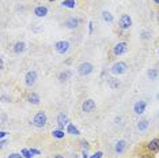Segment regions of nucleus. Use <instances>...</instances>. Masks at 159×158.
<instances>
[{
  "label": "nucleus",
  "instance_id": "37",
  "mask_svg": "<svg viewBox=\"0 0 159 158\" xmlns=\"http://www.w3.org/2000/svg\"><path fill=\"white\" fill-rule=\"evenodd\" d=\"M154 3H155V4H158V6H159V0H154Z\"/></svg>",
  "mask_w": 159,
  "mask_h": 158
},
{
  "label": "nucleus",
  "instance_id": "30",
  "mask_svg": "<svg viewBox=\"0 0 159 158\" xmlns=\"http://www.w3.org/2000/svg\"><path fill=\"white\" fill-rule=\"evenodd\" d=\"M6 135H7V132L6 131H0V139H3Z\"/></svg>",
  "mask_w": 159,
  "mask_h": 158
},
{
  "label": "nucleus",
  "instance_id": "13",
  "mask_svg": "<svg viewBox=\"0 0 159 158\" xmlns=\"http://www.w3.org/2000/svg\"><path fill=\"white\" fill-rule=\"evenodd\" d=\"M125 149H127V142H125V140H124V139L118 140V142L116 143L114 150H116V153H117V154L124 153V151H125Z\"/></svg>",
  "mask_w": 159,
  "mask_h": 158
},
{
  "label": "nucleus",
  "instance_id": "16",
  "mask_svg": "<svg viewBox=\"0 0 159 158\" xmlns=\"http://www.w3.org/2000/svg\"><path fill=\"white\" fill-rule=\"evenodd\" d=\"M71 75H72V72H71L70 70H64V71H61L60 75H59V81L60 82H67L71 78Z\"/></svg>",
  "mask_w": 159,
  "mask_h": 158
},
{
  "label": "nucleus",
  "instance_id": "11",
  "mask_svg": "<svg viewBox=\"0 0 159 158\" xmlns=\"http://www.w3.org/2000/svg\"><path fill=\"white\" fill-rule=\"evenodd\" d=\"M147 149L150 150L151 153H158L159 151V139H152L148 142Z\"/></svg>",
  "mask_w": 159,
  "mask_h": 158
},
{
  "label": "nucleus",
  "instance_id": "12",
  "mask_svg": "<svg viewBox=\"0 0 159 158\" xmlns=\"http://www.w3.org/2000/svg\"><path fill=\"white\" fill-rule=\"evenodd\" d=\"M34 14H35V17H38V18H44V17H46V14H48V8L45 6H38V7L34 8Z\"/></svg>",
  "mask_w": 159,
  "mask_h": 158
},
{
  "label": "nucleus",
  "instance_id": "5",
  "mask_svg": "<svg viewBox=\"0 0 159 158\" xmlns=\"http://www.w3.org/2000/svg\"><path fill=\"white\" fill-rule=\"evenodd\" d=\"M78 72H79V75H82V77L90 75V74L93 72V64L88 63V61H84V63H82L79 67H78Z\"/></svg>",
  "mask_w": 159,
  "mask_h": 158
},
{
  "label": "nucleus",
  "instance_id": "38",
  "mask_svg": "<svg viewBox=\"0 0 159 158\" xmlns=\"http://www.w3.org/2000/svg\"><path fill=\"white\" fill-rule=\"evenodd\" d=\"M158 99H159V94H158Z\"/></svg>",
  "mask_w": 159,
  "mask_h": 158
},
{
  "label": "nucleus",
  "instance_id": "6",
  "mask_svg": "<svg viewBox=\"0 0 159 158\" xmlns=\"http://www.w3.org/2000/svg\"><path fill=\"white\" fill-rule=\"evenodd\" d=\"M118 25H120V27H121L123 30H127V29H129V27L132 26V19H131L129 15L123 14V15H121V18H120Z\"/></svg>",
  "mask_w": 159,
  "mask_h": 158
},
{
  "label": "nucleus",
  "instance_id": "29",
  "mask_svg": "<svg viewBox=\"0 0 159 158\" xmlns=\"http://www.w3.org/2000/svg\"><path fill=\"white\" fill-rule=\"evenodd\" d=\"M82 146H83V147H84V149H86V150L88 149V143H87V142H86V140H83V142H82Z\"/></svg>",
  "mask_w": 159,
  "mask_h": 158
},
{
  "label": "nucleus",
  "instance_id": "15",
  "mask_svg": "<svg viewBox=\"0 0 159 158\" xmlns=\"http://www.w3.org/2000/svg\"><path fill=\"white\" fill-rule=\"evenodd\" d=\"M25 49H26V44L22 42V41H18L17 44L14 45V52H15L17 55H21Z\"/></svg>",
  "mask_w": 159,
  "mask_h": 158
},
{
  "label": "nucleus",
  "instance_id": "17",
  "mask_svg": "<svg viewBox=\"0 0 159 158\" xmlns=\"http://www.w3.org/2000/svg\"><path fill=\"white\" fill-rule=\"evenodd\" d=\"M29 102H30V104H33V105H38L40 104V95L37 94V93H31L30 95H29Z\"/></svg>",
  "mask_w": 159,
  "mask_h": 158
},
{
  "label": "nucleus",
  "instance_id": "31",
  "mask_svg": "<svg viewBox=\"0 0 159 158\" xmlns=\"http://www.w3.org/2000/svg\"><path fill=\"white\" fill-rule=\"evenodd\" d=\"M0 66H1V70L4 68V61H3V59H0Z\"/></svg>",
  "mask_w": 159,
  "mask_h": 158
},
{
  "label": "nucleus",
  "instance_id": "1",
  "mask_svg": "<svg viewBox=\"0 0 159 158\" xmlns=\"http://www.w3.org/2000/svg\"><path fill=\"white\" fill-rule=\"evenodd\" d=\"M127 68H128V66H127L125 61H117V63L112 66L110 71L113 75H123L124 72H127Z\"/></svg>",
  "mask_w": 159,
  "mask_h": 158
},
{
  "label": "nucleus",
  "instance_id": "34",
  "mask_svg": "<svg viewBox=\"0 0 159 158\" xmlns=\"http://www.w3.org/2000/svg\"><path fill=\"white\" fill-rule=\"evenodd\" d=\"M83 158H90V157L87 155V153H86V151H83Z\"/></svg>",
  "mask_w": 159,
  "mask_h": 158
},
{
  "label": "nucleus",
  "instance_id": "19",
  "mask_svg": "<svg viewBox=\"0 0 159 158\" xmlns=\"http://www.w3.org/2000/svg\"><path fill=\"white\" fill-rule=\"evenodd\" d=\"M61 6L65 7V8H75L76 1L75 0H64V1H61Z\"/></svg>",
  "mask_w": 159,
  "mask_h": 158
},
{
  "label": "nucleus",
  "instance_id": "24",
  "mask_svg": "<svg viewBox=\"0 0 159 158\" xmlns=\"http://www.w3.org/2000/svg\"><path fill=\"white\" fill-rule=\"evenodd\" d=\"M21 154H22L25 158H31V157H33V154H31V151H30L29 149H22Z\"/></svg>",
  "mask_w": 159,
  "mask_h": 158
},
{
  "label": "nucleus",
  "instance_id": "7",
  "mask_svg": "<svg viewBox=\"0 0 159 158\" xmlns=\"http://www.w3.org/2000/svg\"><path fill=\"white\" fill-rule=\"evenodd\" d=\"M54 49H56V52L57 53H67L68 52V49H70V42L68 41H59V42H56V45H54Z\"/></svg>",
  "mask_w": 159,
  "mask_h": 158
},
{
  "label": "nucleus",
  "instance_id": "32",
  "mask_svg": "<svg viewBox=\"0 0 159 158\" xmlns=\"http://www.w3.org/2000/svg\"><path fill=\"white\" fill-rule=\"evenodd\" d=\"M53 158H65L64 155H61V154H57V155H54Z\"/></svg>",
  "mask_w": 159,
  "mask_h": 158
},
{
  "label": "nucleus",
  "instance_id": "9",
  "mask_svg": "<svg viewBox=\"0 0 159 158\" xmlns=\"http://www.w3.org/2000/svg\"><path fill=\"white\" fill-rule=\"evenodd\" d=\"M146 101H137L136 104H135V106H133V112L136 113V115H141V113H144V110H146Z\"/></svg>",
  "mask_w": 159,
  "mask_h": 158
},
{
  "label": "nucleus",
  "instance_id": "26",
  "mask_svg": "<svg viewBox=\"0 0 159 158\" xmlns=\"http://www.w3.org/2000/svg\"><path fill=\"white\" fill-rule=\"evenodd\" d=\"M102 155H103V153H102V151H97V153L93 154L90 158H102Z\"/></svg>",
  "mask_w": 159,
  "mask_h": 158
},
{
  "label": "nucleus",
  "instance_id": "33",
  "mask_svg": "<svg viewBox=\"0 0 159 158\" xmlns=\"http://www.w3.org/2000/svg\"><path fill=\"white\" fill-rule=\"evenodd\" d=\"M88 25H90V26H88V27H90V33H91V30H93V22H90V23H88Z\"/></svg>",
  "mask_w": 159,
  "mask_h": 158
},
{
  "label": "nucleus",
  "instance_id": "22",
  "mask_svg": "<svg viewBox=\"0 0 159 158\" xmlns=\"http://www.w3.org/2000/svg\"><path fill=\"white\" fill-rule=\"evenodd\" d=\"M147 128H148V121L147 120H140L139 124H137V130L139 131H146Z\"/></svg>",
  "mask_w": 159,
  "mask_h": 158
},
{
  "label": "nucleus",
  "instance_id": "4",
  "mask_svg": "<svg viewBox=\"0 0 159 158\" xmlns=\"http://www.w3.org/2000/svg\"><path fill=\"white\" fill-rule=\"evenodd\" d=\"M37 78H38V75H37V71H34V70H30V71H27L26 75H25V83H26L29 87H31V86L35 85Z\"/></svg>",
  "mask_w": 159,
  "mask_h": 158
},
{
  "label": "nucleus",
  "instance_id": "8",
  "mask_svg": "<svg viewBox=\"0 0 159 158\" xmlns=\"http://www.w3.org/2000/svg\"><path fill=\"white\" fill-rule=\"evenodd\" d=\"M95 106H97V104H95V101L91 98H88L86 99L83 102V105H82V109H83V112L86 113H90V112H93L94 109H95Z\"/></svg>",
  "mask_w": 159,
  "mask_h": 158
},
{
  "label": "nucleus",
  "instance_id": "2",
  "mask_svg": "<svg viewBox=\"0 0 159 158\" xmlns=\"http://www.w3.org/2000/svg\"><path fill=\"white\" fill-rule=\"evenodd\" d=\"M46 121H48V117H46V113L45 112L35 113L34 119H33V124H34L35 127H38V128H42V127L46 124Z\"/></svg>",
  "mask_w": 159,
  "mask_h": 158
},
{
  "label": "nucleus",
  "instance_id": "14",
  "mask_svg": "<svg viewBox=\"0 0 159 158\" xmlns=\"http://www.w3.org/2000/svg\"><path fill=\"white\" fill-rule=\"evenodd\" d=\"M79 25V19L76 18H68L65 21V27L67 29H76Z\"/></svg>",
  "mask_w": 159,
  "mask_h": 158
},
{
  "label": "nucleus",
  "instance_id": "25",
  "mask_svg": "<svg viewBox=\"0 0 159 158\" xmlns=\"http://www.w3.org/2000/svg\"><path fill=\"white\" fill-rule=\"evenodd\" d=\"M118 82L116 81V79H110V82H109V86H110V89H116V87H118Z\"/></svg>",
  "mask_w": 159,
  "mask_h": 158
},
{
  "label": "nucleus",
  "instance_id": "18",
  "mask_svg": "<svg viewBox=\"0 0 159 158\" xmlns=\"http://www.w3.org/2000/svg\"><path fill=\"white\" fill-rule=\"evenodd\" d=\"M147 75H148V78H150L151 81H155V79L158 78V75H159V71L158 70H155V68H151V70L147 71Z\"/></svg>",
  "mask_w": 159,
  "mask_h": 158
},
{
  "label": "nucleus",
  "instance_id": "3",
  "mask_svg": "<svg viewBox=\"0 0 159 158\" xmlns=\"http://www.w3.org/2000/svg\"><path fill=\"white\" fill-rule=\"evenodd\" d=\"M128 52V44L127 42H117L114 46H113V55L114 56H121V55L127 53Z\"/></svg>",
  "mask_w": 159,
  "mask_h": 158
},
{
  "label": "nucleus",
  "instance_id": "35",
  "mask_svg": "<svg viewBox=\"0 0 159 158\" xmlns=\"http://www.w3.org/2000/svg\"><path fill=\"white\" fill-rule=\"evenodd\" d=\"M4 146H6V140L1 139V147H4Z\"/></svg>",
  "mask_w": 159,
  "mask_h": 158
},
{
  "label": "nucleus",
  "instance_id": "28",
  "mask_svg": "<svg viewBox=\"0 0 159 158\" xmlns=\"http://www.w3.org/2000/svg\"><path fill=\"white\" fill-rule=\"evenodd\" d=\"M30 151H31V154H33V155H38V154H41V151L40 150H37V149H30Z\"/></svg>",
  "mask_w": 159,
  "mask_h": 158
},
{
  "label": "nucleus",
  "instance_id": "36",
  "mask_svg": "<svg viewBox=\"0 0 159 158\" xmlns=\"http://www.w3.org/2000/svg\"><path fill=\"white\" fill-rule=\"evenodd\" d=\"M141 158H152V157H151V155H143Z\"/></svg>",
  "mask_w": 159,
  "mask_h": 158
},
{
  "label": "nucleus",
  "instance_id": "23",
  "mask_svg": "<svg viewBox=\"0 0 159 158\" xmlns=\"http://www.w3.org/2000/svg\"><path fill=\"white\" fill-rule=\"evenodd\" d=\"M52 135H53V138H57V139H63L65 134H64V130H53Z\"/></svg>",
  "mask_w": 159,
  "mask_h": 158
},
{
  "label": "nucleus",
  "instance_id": "10",
  "mask_svg": "<svg viewBox=\"0 0 159 158\" xmlns=\"http://www.w3.org/2000/svg\"><path fill=\"white\" fill-rule=\"evenodd\" d=\"M68 117H67V115L64 113H60L57 116V126L60 130H64V126H68Z\"/></svg>",
  "mask_w": 159,
  "mask_h": 158
},
{
  "label": "nucleus",
  "instance_id": "20",
  "mask_svg": "<svg viewBox=\"0 0 159 158\" xmlns=\"http://www.w3.org/2000/svg\"><path fill=\"white\" fill-rule=\"evenodd\" d=\"M67 132H68L70 135H79V130H78L74 124H68V127H67Z\"/></svg>",
  "mask_w": 159,
  "mask_h": 158
},
{
  "label": "nucleus",
  "instance_id": "27",
  "mask_svg": "<svg viewBox=\"0 0 159 158\" xmlns=\"http://www.w3.org/2000/svg\"><path fill=\"white\" fill-rule=\"evenodd\" d=\"M8 158H23V155L22 154H18V153H12V154H10Z\"/></svg>",
  "mask_w": 159,
  "mask_h": 158
},
{
  "label": "nucleus",
  "instance_id": "21",
  "mask_svg": "<svg viewBox=\"0 0 159 158\" xmlns=\"http://www.w3.org/2000/svg\"><path fill=\"white\" fill-rule=\"evenodd\" d=\"M102 18H103L105 22H109V23L113 22V15L109 11H102Z\"/></svg>",
  "mask_w": 159,
  "mask_h": 158
}]
</instances>
